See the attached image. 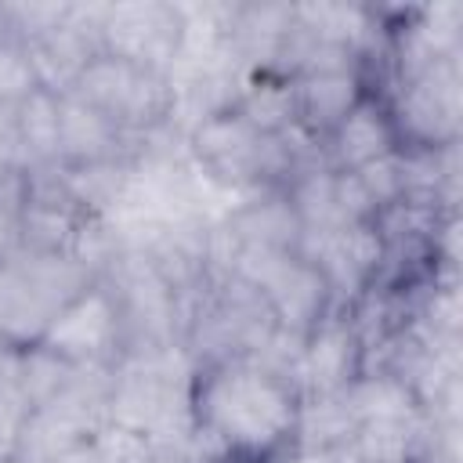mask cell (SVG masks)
Returning a JSON list of instances; mask_svg holds the SVG:
<instances>
[{
    "mask_svg": "<svg viewBox=\"0 0 463 463\" xmlns=\"http://www.w3.org/2000/svg\"><path fill=\"white\" fill-rule=\"evenodd\" d=\"M192 427L224 456L271 463L297 434L300 391L250 354L203 362L188 391Z\"/></svg>",
    "mask_w": 463,
    "mask_h": 463,
    "instance_id": "1",
    "label": "cell"
},
{
    "mask_svg": "<svg viewBox=\"0 0 463 463\" xmlns=\"http://www.w3.org/2000/svg\"><path fill=\"white\" fill-rule=\"evenodd\" d=\"M98 275L69 253H14L0 264V344L25 351L40 344L51 318Z\"/></svg>",
    "mask_w": 463,
    "mask_h": 463,
    "instance_id": "2",
    "label": "cell"
},
{
    "mask_svg": "<svg viewBox=\"0 0 463 463\" xmlns=\"http://www.w3.org/2000/svg\"><path fill=\"white\" fill-rule=\"evenodd\" d=\"M65 94H72L83 105L105 112L130 137H145L152 130L170 127L174 105H177L174 83H170L166 72L130 65V61L112 58L105 51H98L83 65V72L76 76V83Z\"/></svg>",
    "mask_w": 463,
    "mask_h": 463,
    "instance_id": "3",
    "label": "cell"
},
{
    "mask_svg": "<svg viewBox=\"0 0 463 463\" xmlns=\"http://www.w3.org/2000/svg\"><path fill=\"white\" fill-rule=\"evenodd\" d=\"M228 275L253 286L260 293V300L268 304L275 326L293 336H304L318 318H326L336 307L318 268L307 257H300L297 250H242V246H235Z\"/></svg>",
    "mask_w": 463,
    "mask_h": 463,
    "instance_id": "4",
    "label": "cell"
},
{
    "mask_svg": "<svg viewBox=\"0 0 463 463\" xmlns=\"http://www.w3.org/2000/svg\"><path fill=\"white\" fill-rule=\"evenodd\" d=\"M387 109L398 130V148H449L459 145L463 116V65L456 58H438L420 72L398 80L387 90Z\"/></svg>",
    "mask_w": 463,
    "mask_h": 463,
    "instance_id": "5",
    "label": "cell"
},
{
    "mask_svg": "<svg viewBox=\"0 0 463 463\" xmlns=\"http://www.w3.org/2000/svg\"><path fill=\"white\" fill-rule=\"evenodd\" d=\"M40 347L69 362L72 369H112L127 354V326L116 289L98 275L83 286L40 336Z\"/></svg>",
    "mask_w": 463,
    "mask_h": 463,
    "instance_id": "6",
    "label": "cell"
},
{
    "mask_svg": "<svg viewBox=\"0 0 463 463\" xmlns=\"http://www.w3.org/2000/svg\"><path fill=\"white\" fill-rule=\"evenodd\" d=\"M105 387H109V369H80L61 394H54L51 402L29 412L14 445V459L43 463L58 452L87 445L94 430L105 423Z\"/></svg>",
    "mask_w": 463,
    "mask_h": 463,
    "instance_id": "7",
    "label": "cell"
},
{
    "mask_svg": "<svg viewBox=\"0 0 463 463\" xmlns=\"http://www.w3.org/2000/svg\"><path fill=\"white\" fill-rule=\"evenodd\" d=\"M98 51L141 69L170 72L181 47V11L166 0H123L98 7Z\"/></svg>",
    "mask_w": 463,
    "mask_h": 463,
    "instance_id": "8",
    "label": "cell"
},
{
    "mask_svg": "<svg viewBox=\"0 0 463 463\" xmlns=\"http://www.w3.org/2000/svg\"><path fill=\"white\" fill-rule=\"evenodd\" d=\"M362 369H365L362 333H358L351 311L333 307L326 318H318L304 333L293 383H297L300 398L304 394H344L358 380Z\"/></svg>",
    "mask_w": 463,
    "mask_h": 463,
    "instance_id": "9",
    "label": "cell"
},
{
    "mask_svg": "<svg viewBox=\"0 0 463 463\" xmlns=\"http://www.w3.org/2000/svg\"><path fill=\"white\" fill-rule=\"evenodd\" d=\"M58 119H61L58 166L87 170V166H101V163H134L141 156V137H130L105 112L83 105L72 94L58 98Z\"/></svg>",
    "mask_w": 463,
    "mask_h": 463,
    "instance_id": "10",
    "label": "cell"
},
{
    "mask_svg": "<svg viewBox=\"0 0 463 463\" xmlns=\"http://www.w3.org/2000/svg\"><path fill=\"white\" fill-rule=\"evenodd\" d=\"M398 152V130L387 109V98L376 90H365L354 109L322 137V159L329 170H362L365 163H376L383 156Z\"/></svg>",
    "mask_w": 463,
    "mask_h": 463,
    "instance_id": "11",
    "label": "cell"
},
{
    "mask_svg": "<svg viewBox=\"0 0 463 463\" xmlns=\"http://www.w3.org/2000/svg\"><path fill=\"white\" fill-rule=\"evenodd\" d=\"M293 83H297L300 130L315 137L318 145L369 90L362 69H311V72L293 76Z\"/></svg>",
    "mask_w": 463,
    "mask_h": 463,
    "instance_id": "12",
    "label": "cell"
},
{
    "mask_svg": "<svg viewBox=\"0 0 463 463\" xmlns=\"http://www.w3.org/2000/svg\"><path fill=\"white\" fill-rule=\"evenodd\" d=\"M232 109L264 137H282L300 127L297 83L286 72H246Z\"/></svg>",
    "mask_w": 463,
    "mask_h": 463,
    "instance_id": "13",
    "label": "cell"
},
{
    "mask_svg": "<svg viewBox=\"0 0 463 463\" xmlns=\"http://www.w3.org/2000/svg\"><path fill=\"white\" fill-rule=\"evenodd\" d=\"M58 98L43 87L25 94L14 105V137H18V156L22 170L33 166H58L61 152V119H58Z\"/></svg>",
    "mask_w": 463,
    "mask_h": 463,
    "instance_id": "14",
    "label": "cell"
},
{
    "mask_svg": "<svg viewBox=\"0 0 463 463\" xmlns=\"http://www.w3.org/2000/svg\"><path fill=\"white\" fill-rule=\"evenodd\" d=\"M344 402H347V409L354 412L358 423L423 416V405L412 394V387L391 369H362L358 380L344 391Z\"/></svg>",
    "mask_w": 463,
    "mask_h": 463,
    "instance_id": "15",
    "label": "cell"
},
{
    "mask_svg": "<svg viewBox=\"0 0 463 463\" xmlns=\"http://www.w3.org/2000/svg\"><path fill=\"white\" fill-rule=\"evenodd\" d=\"M354 412L347 409L344 394H304L300 412H297V434L293 441L304 445H322V449H340L354 438Z\"/></svg>",
    "mask_w": 463,
    "mask_h": 463,
    "instance_id": "16",
    "label": "cell"
},
{
    "mask_svg": "<svg viewBox=\"0 0 463 463\" xmlns=\"http://www.w3.org/2000/svg\"><path fill=\"white\" fill-rule=\"evenodd\" d=\"M76 373L80 369H72L69 362H61L58 354H51L40 344H33L25 351H14V358H11V376L18 380V387H22V394L29 398L33 409L51 402L54 394H61L72 383Z\"/></svg>",
    "mask_w": 463,
    "mask_h": 463,
    "instance_id": "17",
    "label": "cell"
},
{
    "mask_svg": "<svg viewBox=\"0 0 463 463\" xmlns=\"http://www.w3.org/2000/svg\"><path fill=\"white\" fill-rule=\"evenodd\" d=\"M90 449L101 456V463H156L159 452H163V445H156L148 434L130 430V427H119L112 420H105L94 430Z\"/></svg>",
    "mask_w": 463,
    "mask_h": 463,
    "instance_id": "18",
    "label": "cell"
},
{
    "mask_svg": "<svg viewBox=\"0 0 463 463\" xmlns=\"http://www.w3.org/2000/svg\"><path fill=\"white\" fill-rule=\"evenodd\" d=\"M351 174H354V181L362 184V192H365L369 206L376 210V217H380L383 210H391L394 203L405 199V181H402L398 152H394V156H383V159H376V163H365L362 170H351Z\"/></svg>",
    "mask_w": 463,
    "mask_h": 463,
    "instance_id": "19",
    "label": "cell"
},
{
    "mask_svg": "<svg viewBox=\"0 0 463 463\" xmlns=\"http://www.w3.org/2000/svg\"><path fill=\"white\" fill-rule=\"evenodd\" d=\"M11 358H14V351H11ZM11 358H7V365L0 369V459H4V456H14L18 434H22L25 420H29V412H33L29 398L22 394L18 380L11 376Z\"/></svg>",
    "mask_w": 463,
    "mask_h": 463,
    "instance_id": "20",
    "label": "cell"
},
{
    "mask_svg": "<svg viewBox=\"0 0 463 463\" xmlns=\"http://www.w3.org/2000/svg\"><path fill=\"white\" fill-rule=\"evenodd\" d=\"M43 463H101V456L90 449V441L87 445H76V449H69V452H58V456H51V459H43Z\"/></svg>",
    "mask_w": 463,
    "mask_h": 463,
    "instance_id": "21",
    "label": "cell"
},
{
    "mask_svg": "<svg viewBox=\"0 0 463 463\" xmlns=\"http://www.w3.org/2000/svg\"><path fill=\"white\" fill-rule=\"evenodd\" d=\"M416 463H459V459H452V456H445V452H438V449H427Z\"/></svg>",
    "mask_w": 463,
    "mask_h": 463,
    "instance_id": "22",
    "label": "cell"
},
{
    "mask_svg": "<svg viewBox=\"0 0 463 463\" xmlns=\"http://www.w3.org/2000/svg\"><path fill=\"white\" fill-rule=\"evenodd\" d=\"M11 174H14V170H11V166H4V163H0V188H4V184H7V181H11Z\"/></svg>",
    "mask_w": 463,
    "mask_h": 463,
    "instance_id": "23",
    "label": "cell"
},
{
    "mask_svg": "<svg viewBox=\"0 0 463 463\" xmlns=\"http://www.w3.org/2000/svg\"><path fill=\"white\" fill-rule=\"evenodd\" d=\"M0 463H18V459H14V456H4V459H0Z\"/></svg>",
    "mask_w": 463,
    "mask_h": 463,
    "instance_id": "24",
    "label": "cell"
}]
</instances>
